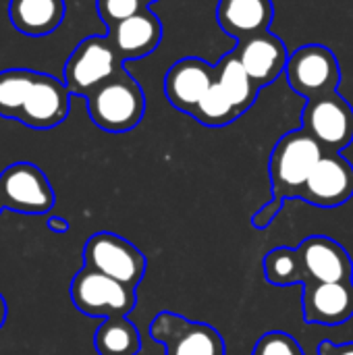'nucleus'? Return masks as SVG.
<instances>
[{
  "label": "nucleus",
  "mask_w": 353,
  "mask_h": 355,
  "mask_svg": "<svg viewBox=\"0 0 353 355\" xmlns=\"http://www.w3.org/2000/svg\"><path fill=\"white\" fill-rule=\"evenodd\" d=\"M275 19L273 0H218L216 21L237 42L270 29Z\"/></svg>",
  "instance_id": "f3484780"
},
{
  "label": "nucleus",
  "mask_w": 353,
  "mask_h": 355,
  "mask_svg": "<svg viewBox=\"0 0 353 355\" xmlns=\"http://www.w3.org/2000/svg\"><path fill=\"white\" fill-rule=\"evenodd\" d=\"M71 300L81 314L96 318L127 316L137 304L135 289L87 266L73 277Z\"/></svg>",
  "instance_id": "7ed1b4c3"
},
{
  "label": "nucleus",
  "mask_w": 353,
  "mask_h": 355,
  "mask_svg": "<svg viewBox=\"0 0 353 355\" xmlns=\"http://www.w3.org/2000/svg\"><path fill=\"white\" fill-rule=\"evenodd\" d=\"M150 337L166 355H227L225 339L214 327L175 312H160L150 324Z\"/></svg>",
  "instance_id": "423d86ee"
},
{
  "label": "nucleus",
  "mask_w": 353,
  "mask_h": 355,
  "mask_svg": "<svg viewBox=\"0 0 353 355\" xmlns=\"http://www.w3.org/2000/svg\"><path fill=\"white\" fill-rule=\"evenodd\" d=\"M302 129H306L327 154H339L353 141L352 104L339 92L312 98L302 112Z\"/></svg>",
  "instance_id": "0eeeda50"
},
{
  "label": "nucleus",
  "mask_w": 353,
  "mask_h": 355,
  "mask_svg": "<svg viewBox=\"0 0 353 355\" xmlns=\"http://www.w3.org/2000/svg\"><path fill=\"white\" fill-rule=\"evenodd\" d=\"M214 81L239 108L241 114L256 102L260 92L235 52H229L218 60V64L214 67Z\"/></svg>",
  "instance_id": "6ab92c4d"
},
{
  "label": "nucleus",
  "mask_w": 353,
  "mask_h": 355,
  "mask_svg": "<svg viewBox=\"0 0 353 355\" xmlns=\"http://www.w3.org/2000/svg\"><path fill=\"white\" fill-rule=\"evenodd\" d=\"M191 116L206 127H225L233 123L235 119H239L241 112L214 81L210 89L204 94V98L198 102V106L193 108Z\"/></svg>",
  "instance_id": "5701e85b"
},
{
  "label": "nucleus",
  "mask_w": 353,
  "mask_h": 355,
  "mask_svg": "<svg viewBox=\"0 0 353 355\" xmlns=\"http://www.w3.org/2000/svg\"><path fill=\"white\" fill-rule=\"evenodd\" d=\"M48 227H50V231H54V233H67V231H69V223H67L64 218H60V216L48 218Z\"/></svg>",
  "instance_id": "cd10ccee"
},
{
  "label": "nucleus",
  "mask_w": 353,
  "mask_h": 355,
  "mask_svg": "<svg viewBox=\"0 0 353 355\" xmlns=\"http://www.w3.org/2000/svg\"><path fill=\"white\" fill-rule=\"evenodd\" d=\"M353 198V164L341 154H327L312 171L302 198L318 208H339Z\"/></svg>",
  "instance_id": "9b49d317"
},
{
  "label": "nucleus",
  "mask_w": 353,
  "mask_h": 355,
  "mask_svg": "<svg viewBox=\"0 0 353 355\" xmlns=\"http://www.w3.org/2000/svg\"><path fill=\"white\" fill-rule=\"evenodd\" d=\"M8 17L23 35H48L64 19V0H10Z\"/></svg>",
  "instance_id": "a211bd4d"
},
{
  "label": "nucleus",
  "mask_w": 353,
  "mask_h": 355,
  "mask_svg": "<svg viewBox=\"0 0 353 355\" xmlns=\"http://www.w3.org/2000/svg\"><path fill=\"white\" fill-rule=\"evenodd\" d=\"M283 204H285V202L273 200L270 204L262 206V208H260V210L254 214V218H252V225H254L256 229H266V227H268V225H273V220L279 216V212H281Z\"/></svg>",
  "instance_id": "a878e982"
},
{
  "label": "nucleus",
  "mask_w": 353,
  "mask_h": 355,
  "mask_svg": "<svg viewBox=\"0 0 353 355\" xmlns=\"http://www.w3.org/2000/svg\"><path fill=\"white\" fill-rule=\"evenodd\" d=\"M287 81L302 98H318L337 92L341 83V67L335 52L322 44H306L298 48L287 62Z\"/></svg>",
  "instance_id": "6e6552de"
},
{
  "label": "nucleus",
  "mask_w": 353,
  "mask_h": 355,
  "mask_svg": "<svg viewBox=\"0 0 353 355\" xmlns=\"http://www.w3.org/2000/svg\"><path fill=\"white\" fill-rule=\"evenodd\" d=\"M318 355H353V343L335 345L331 341H322L318 347Z\"/></svg>",
  "instance_id": "bb28decb"
},
{
  "label": "nucleus",
  "mask_w": 353,
  "mask_h": 355,
  "mask_svg": "<svg viewBox=\"0 0 353 355\" xmlns=\"http://www.w3.org/2000/svg\"><path fill=\"white\" fill-rule=\"evenodd\" d=\"M69 108L71 92L64 81L46 73H35L33 85L17 121L33 129H52L67 119Z\"/></svg>",
  "instance_id": "f8f14e48"
},
{
  "label": "nucleus",
  "mask_w": 353,
  "mask_h": 355,
  "mask_svg": "<svg viewBox=\"0 0 353 355\" xmlns=\"http://www.w3.org/2000/svg\"><path fill=\"white\" fill-rule=\"evenodd\" d=\"M94 345L100 355H137L141 349V337L127 316L104 318L94 335Z\"/></svg>",
  "instance_id": "aec40b11"
},
{
  "label": "nucleus",
  "mask_w": 353,
  "mask_h": 355,
  "mask_svg": "<svg viewBox=\"0 0 353 355\" xmlns=\"http://www.w3.org/2000/svg\"><path fill=\"white\" fill-rule=\"evenodd\" d=\"M141 8H146L141 0H98V15L108 29L137 15Z\"/></svg>",
  "instance_id": "393cba45"
},
{
  "label": "nucleus",
  "mask_w": 353,
  "mask_h": 355,
  "mask_svg": "<svg viewBox=\"0 0 353 355\" xmlns=\"http://www.w3.org/2000/svg\"><path fill=\"white\" fill-rule=\"evenodd\" d=\"M0 202L12 212L46 214L54 206V191L35 164L17 162L0 175Z\"/></svg>",
  "instance_id": "1a4fd4ad"
},
{
  "label": "nucleus",
  "mask_w": 353,
  "mask_h": 355,
  "mask_svg": "<svg viewBox=\"0 0 353 355\" xmlns=\"http://www.w3.org/2000/svg\"><path fill=\"white\" fill-rule=\"evenodd\" d=\"M87 98V112L96 127L108 133H127L135 129L146 112L141 85L121 69Z\"/></svg>",
  "instance_id": "f03ea898"
},
{
  "label": "nucleus",
  "mask_w": 353,
  "mask_h": 355,
  "mask_svg": "<svg viewBox=\"0 0 353 355\" xmlns=\"http://www.w3.org/2000/svg\"><path fill=\"white\" fill-rule=\"evenodd\" d=\"M2 210H4V206H2V202H0V212H2Z\"/></svg>",
  "instance_id": "7c9ffc66"
},
{
  "label": "nucleus",
  "mask_w": 353,
  "mask_h": 355,
  "mask_svg": "<svg viewBox=\"0 0 353 355\" xmlns=\"http://www.w3.org/2000/svg\"><path fill=\"white\" fill-rule=\"evenodd\" d=\"M252 355H304V349L289 333L270 331L258 339Z\"/></svg>",
  "instance_id": "b1692460"
},
{
  "label": "nucleus",
  "mask_w": 353,
  "mask_h": 355,
  "mask_svg": "<svg viewBox=\"0 0 353 355\" xmlns=\"http://www.w3.org/2000/svg\"><path fill=\"white\" fill-rule=\"evenodd\" d=\"M141 2H144V4L148 6V4H152V2H156V0H141Z\"/></svg>",
  "instance_id": "c756f323"
},
{
  "label": "nucleus",
  "mask_w": 353,
  "mask_h": 355,
  "mask_svg": "<svg viewBox=\"0 0 353 355\" xmlns=\"http://www.w3.org/2000/svg\"><path fill=\"white\" fill-rule=\"evenodd\" d=\"M4 320H6V302H4V297L0 295V329H2V324H4Z\"/></svg>",
  "instance_id": "c85d7f7f"
},
{
  "label": "nucleus",
  "mask_w": 353,
  "mask_h": 355,
  "mask_svg": "<svg viewBox=\"0 0 353 355\" xmlns=\"http://www.w3.org/2000/svg\"><path fill=\"white\" fill-rule=\"evenodd\" d=\"M264 279L270 285L277 287H289V285H306V275L302 266V258L298 250L291 248H275L270 250L262 260Z\"/></svg>",
  "instance_id": "412c9836"
},
{
  "label": "nucleus",
  "mask_w": 353,
  "mask_h": 355,
  "mask_svg": "<svg viewBox=\"0 0 353 355\" xmlns=\"http://www.w3.org/2000/svg\"><path fill=\"white\" fill-rule=\"evenodd\" d=\"M35 73L27 69H8L0 73V116L19 119Z\"/></svg>",
  "instance_id": "4be33fe9"
},
{
  "label": "nucleus",
  "mask_w": 353,
  "mask_h": 355,
  "mask_svg": "<svg viewBox=\"0 0 353 355\" xmlns=\"http://www.w3.org/2000/svg\"><path fill=\"white\" fill-rule=\"evenodd\" d=\"M83 262L131 289H135L146 275V256L121 235L102 231L87 239L83 248Z\"/></svg>",
  "instance_id": "39448f33"
},
{
  "label": "nucleus",
  "mask_w": 353,
  "mask_h": 355,
  "mask_svg": "<svg viewBox=\"0 0 353 355\" xmlns=\"http://www.w3.org/2000/svg\"><path fill=\"white\" fill-rule=\"evenodd\" d=\"M302 306L308 324L341 327L353 316V281L308 283L304 285Z\"/></svg>",
  "instance_id": "4468645a"
},
{
  "label": "nucleus",
  "mask_w": 353,
  "mask_h": 355,
  "mask_svg": "<svg viewBox=\"0 0 353 355\" xmlns=\"http://www.w3.org/2000/svg\"><path fill=\"white\" fill-rule=\"evenodd\" d=\"M214 83V67L198 56L177 60L164 75V96L181 112L191 114Z\"/></svg>",
  "instance_id": "ddd939ff"
},
{
  "label": "nucleus",
  "mask_w": 353,
  "mask_h": 355,
  "mask_svg": "<svg viewBox=\"0 0 353 355\" xmlns=\"http://www.w3.org/2000/svg\"><path fill=\"white\" fill-rule=\"evenodd\" d=\"M322 156V146L306 129L285 133L277 141L268 164L275 196L273 200H300L312 171Z\"/></svg>",
  "instance_id": "f257e3e1"
},
{
  "label": "nucleus",
  "mask_w": 353,
  "mask_h": 355,
  "mask_svg": "<svg viewBox=\"0 0 353 355\" xmlns=\"http://www.w3.org/2000/svg\"><path fill=\"white\" fill-rule=\"evenodd\" d=\"M295 250L302 258L306 285L353 281L352 256L339 241L327 235H312L304 239Z\"/></svg>",
  "instance_id": "9d476101"
},
{
  "label": "nucleus",
  "mask_w": 353,
  "mask_h": 355,
  "mask_svg": "<svg viewBox=\"0 0 353 355\" xmlns=\"http://www.w3.org/2000/svg\"><path fill=\"white\" fill-rule=\"evenodd\" d=\"M233 52L237 54V58L241 60V64L260 89L277 81V77L287 69L289 62L287 46L281 37H277L270 31L239 42Z\"/></svg>",
  "instance_id": "2eb2a0df"
},
{
  "label": "nucleus",
  "mask_w": 353,
  "mask_h": 355,
  "mask_svg": "<svg viewBox=\"0 0 353 355\" xmlns=\"http://www.w3.org/2000/svg\"><path fill=\"white\" fill-rule=\"evenodd\" d=\"M108 40L123 60L152 54L162 40L160 19L146 8L108 29Z\"/></svg>",
  "instance_id": "dca6fc26"
},
{
  "label": "nucleus",
  "mask_w": 353,
  "mask_h": 355,
  "mask_svg": "<svg viewBox=\"0 0 353 355\" xmlns=\"http://www.w3.org/2000/svg\"><path fill=\"white\" fill-rule=\"evenodd\" d=\"M121 69L123 58L117 54L108 35H92L79 42L71 52L64 64V85L71 94L89 96Z\"/></svg>",
  "instance_id": "20e7f679"
}]
</instances>
